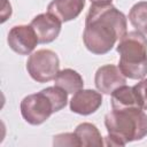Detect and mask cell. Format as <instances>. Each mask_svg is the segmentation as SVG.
<instances>
[{"mask_svg": "<svg viewBox=\"0 0 147 147\" xmlns=\"http://www.w3.org/2000/svg\"><path fill=\"white\" fill-rule=\"evenodd\" d=\"M118 68L130 79H142L147 75V38L139 31L127 32L116 47Z\"/></svg>", "mask_w": 147, "mask_h": 147, "instance_id": "obj_4", "label": "cell"}, {"mask_svg": "<svg viewBox=\"0 0 147 147\" xmlns=\"http://www.w3.org/2000/svg\"><path fill=\"white\" fill-rule=\"evenodd\" d=\"M54 84L67 91L68 94H74L84 87V80L80 74L70 68L60 70L54 78Z\"/></svg>", "mask_w": 147, "mask_h": 147, "instance_id": "obj_12", "label": "cell"}, {"mask_svg": "<svg viewBox=\"0 0 147 147\" xmlns=\"http://www.w3.org/2000/svg\"><path fill=\"white\" fill-rule=\"evenodd\" d=\"M84 7L85 0H52L47 6V11L63 23L77 18Z\"/></svg>", "mask_w": 147, "mask_h": 147, "instance_id": "obj_10", "label": "cell"}, {"mask_svg": "<svg viewBox=\"0 0 147 147\" xmlns=\"http://www.w3.org/2000/svg\"><path fill=\"white\" fill-rule=\"evenodd\" d=\"M7 42L15 53L20 55H29L39 44V40L30 24H21L15 25L9 30Z\"/></svg>", "mask_w": 147, "mask_h": 147, "instance_id": "obj_6", "label": "cell"}, {"mask_svg": "<svg viewBox=\"0 0 147 147\" xmlns=\"http://www.w3.org/2000/svg\"><path fill=\"white\" fill-rule=\"evenodd\" d=\"M60 68V60L51 49H38L30 54L26 61V70L37 83H47L55 78Z\"/></svg>", "mask_w": 147, "mask_h": 147, "instance_id": "obj_5", "label": "cell"}, {"mask_svg": "<svg viewBox=\"0 0 147 147\" xmlns=\"http://www.w3.org/2000/svg\"><path fill=\"white\" fill-rule=\"evenodd\" d=\"M111 108L114 110H121V109H129V108H140L136 98V94L133 92V88L131 86L122 85L118 88H116L111 94Z\"/></svg>", "mask_w": 147, "mask_h": 147, "instance_id": "obj_13", "label": "cell"}, {"mask_svg": "<svg viewBox=\"0 0 147 147\" xmlns=\"http://www.w3.org/2000/svg\"><path fill=\"white\" fill-rule=\"evenodd\" d=\"M92 5H108L111 3L113 0H90Z\"/></svg>", "mask_w": 147, "mask_h": 147, "instance_id": "obj_17", "label": "cell"}, {"mask_svg": "<svg viewBox=\"0 0 147 147\" xmlns=\"http://www.w3.org/2000/svg\"><path fill=\"white\" fill-rule=\"evenodd\" d=\"M79 147H101L105 145L99 129L92 123H80L75 129Z\"/></svg>", "mask_w": 147, "mask_h": 147, "instance_id": "obj_11", "label": "cell"}, {"mask_svg": "<svg viewBox=\"0 0 147 147\" xmlns=\"http://www.w3.org/2000/svg\"><path fill=\"white\" fill-rule=\"evenodd\" d=\"M106 146H125L147 136V115L140 108L111 110L105 116Z\"/></svg>", "mask_w": 147, "mask_h": 147, "instance_id": "obj_2", "label": "cell"}, {"mask_svg": "<svg viewBox=\"0 0 147 147\" xmlns=\"http://www.w3.org/2000/svg\"><path fill=\"white\" fill-rule=\"evenodd\" d=\"M127 33V20L111 3L91 5L85 18L83 41L95 55H103L113 49Z\"/></svg>", "mask_w": 147, "mask_h": 147, "instance_id": "obj_1", "label": "cell"}, {"mask_svg": "<svg viewBox=\"0 0 147 147\" xmlns=\"http://www.w3.org/2000/svg\"><path fill=\"white\" fill-rule=\"evenodd\" d=\"M94 84L99 92L103 94H111L116 88L126 84V77L117 65L105 64L96 70Z\"/></svg>", "mask_w": 147, "mask_h": 147, "instance_id": "obj_8", "label": "cell"}, {"mask_svg": "<svg viewBox=\"0 0 147 147\" xmlns=\"http://www.w3.org/2000/svg\"><path fill=\"white\" fill-rule=\"evenodd\" d=\"M132 88L140 109L147 110V78L140 79V82L132 86Z\"/></svg>", "mask_w": 147, "mask_h": 147, "instance_id": "obj_15", "label": "cell"}, {"mask_svg": "<svg viewBox=\"0 0 147 147\" xmlns=\"http://www.w3.org/2000/svg\"><path fill=\"white\" fill-rule=\"evenodd\" d=\"M129 21L137 31L147 36V1H139L131 7Z\"/></svg>", "mask_w": 147, "mask_h": 147, "instance_id": "obj_14", "label": "cell"}, {"mask_svg": "<svg viewBox=\"0 0 147 147\" xmlns=\"http://www.w3.org/2000/svg\"><path fill=\"white\" fill-rule=\"evenodd\" d=\"M30 25L33 28L39 44H49L59 37L62 22L56 16L47 11L33 17Z\"/></svg>", "mask_w": 147, "mask_h": 147, "instance_id": "obj_7", "label": "cell"}, {"mask_svg": "<svg viewBox=\"0 0 147 147\" xmlns=\"http://www.w3.org/2000/svg\"><path fill=\"white\" fill-rule=\"evenodd\" d=\"M102 105V94L95 90H79L70 100V110L75 114L87 116L95 113Z\"/></svg>", "mask_w": 147, "mask_h": 147, "instance_id": "obj_9", "label": "cell"}, {"mask_svg": "<svg viewBox=\"0 0 147 147\" xmlns=\"http://www.w3.org/2000/svg\"><path fill=\"white\" fill-rule=\"evenodd\" d=\"M68 103V92L54 85L38 93L29 94L21 101V115L31 125H40L52 114L60 111Z\"/></svg>", "mask_w": 147, "mask_h": 147, "instance_id": "obj_3", "label": "cell"}, {"mask_svg": "<svg viewBox=\"0 0 147 147\" xmlns=\"http://www.w3.org/2000/svg\"><path fill=\"white\" fill-rule=\"evenodd\" d=\"M53 145L54 146H79V141L74 133H60L53 137Z\"/></svg>", "mask_w": 147, "mask_h": 147, "instance_id": "obj_16", "label": "cell"}]
</instances>
